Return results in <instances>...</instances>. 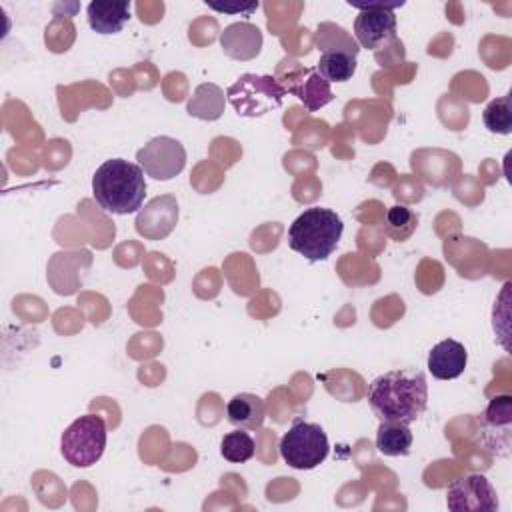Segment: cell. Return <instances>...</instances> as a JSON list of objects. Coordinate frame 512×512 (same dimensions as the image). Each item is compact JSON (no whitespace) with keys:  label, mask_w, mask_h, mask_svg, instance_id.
<instances>
[{"label":"cell","mask_w":512,"mask_h":512,"mask_svg":"<svg viewBox=\"0 0 512 512\" xmlns=\"http://www.w3.org/2000/svg\"><path fill=\"white\" fill-rule=\"evenodd\" d=\"M368 404L380 422L410 426L428 408V382L424 372L398 368L376 376L368 386Z\"/></svg>","instance_id":"6da1fadb"},{"label":"cell","mask_w":512,"mask_h":512,"mask_svg":"<svg viewBox=\"0 0 512 512\" xmlns=\"http://www.w3.org/2000/svg\"><path fill=\"white\" fill-rule=\"evenodd\" d=\"M92 194L98 206L110 214L138 212L146 196L144 170L124 158L106 160L92 176Z\"/></svg>","instance_id":"7a4b0ae2"},{"label":"cell","mask_w":512,"mask_h":512,"mask_svg":"<svg viewBox=\"0 0 512 512\" xmlns=\"http://www.w3.org/2000/svg\"><path fill=\"white\" fill-rule=\"evenodd\" d=\"M342 232V218L334 210L312 206L290 224L288 246L310 262H322L336 250Z\"/></svg>","instance_id":"3957f363"},{"label":"cell","mask_w":512,"mask_h":512,"mask_svg":"<svg viewBox=\"0 0 512 512\" xmlns=\"http://www.w3.org/2000/svg\"><path fill=\"white\" fill-rule=\"evenodd\" d=\"M286 96L284 86L278 78L268 74H252L246 72L236 78L226 90V100L236 110L238 116L256 118L264 116L282 106Z\"/></svg>","instance_id":"277c9868"},{"label":"cell","mask_w":512,"mask_h":512,"mask_svg":"<svg viewBox=\"0 0 512 512\" xmlns=\"http://www.w3.org/2000/svg\"><path fill=\"white\" fill-rule=\"evenodd\" d=\"M106 420L98 414L76 418L60 436V452L74 468L94 466L106 448Z\"/></svg>","instance_id":"5b68a950"},{"label":"cell","mask_w":512,"mask_h":512,"mask_svg":"<svg viewBox=\"0 0 512 512\" xmlns=\"http://www.w3.org/2000/svg\"><path fill=\"white\" fill-rule=\"evenodd\" d=\"M280 458L294 470H312L320 466L328 452V436L320 424L294 420L278 442Z\"/></svg>","instance_id":"8992f818"},{"label":"cell","mask_w":512,"mask_h":512,"mask_svg":"<svg viewBox=\"0 0 512 512\" xmlns=\"http://www.w3.org/2000/svg\"><path fill=\"white\" fill-rule=\"evenodd\" d=\"M352 8H358L360 14L354 20V40L360 48H368L378 54L380 48H388L390 44H402L396 36V16L394 8L404 6V2H368L358 4L348 0Z\"/></svg>","instance_id":"52a82bcc"},{"label":"cell","mask_w":512,"mask_h":512,"mask_svg":"<svg viewBox=\"0 0 512 512\" xmlns=\"http://www.w3.org/2000/svg\"><path fill=\"white\" fill-rule=\"evenodd\" d=\"M136 164L146 176L166 182L178 176L186 166V150L172 136H156L136 152Z\"/></svg>","instance_id":"ba28073f"},{"label":"cell","mask_w":512,"mask_h":512,"mask_svg":"<svg viewBox=\"0 0 512 512\" xmlns=\"http://www.w3.org/2000/svg\"><path fill=\"white\" fill-rule=\"evenodd\" d=\"M446 506L452 512H496L500 502L496 488L484 474H466L448 486Z\"/></svg>","instance_id":"9c48e42d"},{"label":"cell","mask_w":512,"mask_h":512,"mask_svg":"<svg viewBox=\"0 0 512 512\" xmlns=\"http://www.w3.org/2000/svg\"><path fill=\"white\" fill-rule=\"evenodd\" d=\"M480 422V440L496 456H510L512 444V396L498 394L494 396L486 410L478 418Z\"/></svg>","instance_id":"30bf717a"},{"label":"cell","mask_w":512,"mask_h":512,"mask_svg":"<svg viewBox=\"0 0 512 512\" xmlns=\"http://www.w3.org/2000/svg\"><path fill=\"white\" fill-rule=\"evenodd\" d=\"M178 222V202L172 194H162L148 200L136 214L134 226L146 240H164Z\"/></svg>","instance_id":"8fae6325"},{"label":"cell","mask_w":512,"mask_h":512,"mask_svg":"<svg viewBox=\"0 0 512 512\" xmlns=\"http://www.w3.org/2000/svg\"><path fill=\"white\" fill-rule=\"evenodd\" d=\"M282 86L286 92L294 94L310 112H316L334 100L330 82L322 78L316 66L298 68L296 74L286 76V84Z\"/></svg>","instance_id":"7c38bea8"},{"label":"cell","mask_w":512,"mask_h":512,"mask_svg":"<svg viewBox=\"0 0 512 512\" xmlns=\"http://www.w3.org/2000/svg\"><path fill=\"white\" fill-rule=\"evenodd\" d=\"M222 52L232 60H252L262 50V30L250 22H232L220 32Z\"/></svg>","instance_id":"4fadbf2b"},{"label":"cell","mask_w":512,"mask_h":512,"mask_svg":"<svg viewBox=\"0 0 512 512\" xmlns=\"http://www.w3.org/2000/svg\"><path fill=\"white\" fill-rule=\"evenodd\" d=\"M428 370L438 380H454L458 378L466 364H468V352L462 342L446 338L432 346L428 352Z\"/></svg>","instance_id":"5bb4252c"},{"label":"cell","mask_w":512,"mask_h":512,"mask_svg":"<svg viewBox=\"0 0 512 512\" xmlns=\"http://www.w3.org/2000/svg\"><path fill=\"white\" fill-rule=\"evenodd\" d=\"M88 24L98 34H118L130 20V2L96 0L86 6Z\"/></svg>","instance_id":"9a60e30c"},{"label":"cell","mask_w":512,"mask_h":512,"mask_svg":"<svg viewBox=\"0 0 512 512\" xmlns=\"http://www.w3.org/2000/svg\"><path fill=\"white\" fill-rule=\"evenodd\" d=\"M226 416H228V422L236 428L258 430L266 418V404L256 394L240 392L228 400Z\"/></svg>","instance_id":"2e32d148"},{"label":"cell","mask_w":512,"mask_h":512,"mask_svg":"<svg viewBox=\"0 0 512 512\" xmlns=\"http://www.w3.org/2000/svg\"><path fill=\"white\" fill-rule=\"evenodd\" d=\"M224 104H226L224 90L218 84L204 82V84H198L196 90L192 92V96L188 98L186 112L194 118L214 122L222 116Z\"/></svg>","instance_id":"e0dca14e"},{"label":"cell","mask_w":512,"mask_h":512,"mask_svg":"<svg viewBox=\"0 0 512 512\" xmlns=\"http://www.w3.org/2000/svg\"><path fill=\"white\" fill-rule=\"evenodd\" d=\"M412 432L408 424L380 422L376 432V448L384 456H406L412 448Z\"/></svg>","instance_id":"ac0fdd59"},{"label":"cell","mask_w":512,"mask_h":512,"mask_svg":"<svg viewBox=\"0 0 512 512\" xmlns=\"http://www.w3.org/2000/svg\"><path fill=\"white\" fill-rule=\"evenodd\" d=\"M314 44L318 50H322V54L324 52H346L350 56H358V52H360V46L354 40V36L334 22L318 24V30L314 34Z\"/></svg>","instance_id":"d6986e66"},{"label":"cell","mask_w":512,"mask_h":512,"mask_svg":"<svg viewBox=\"0 0 512 512\" xmlns=\"http://www.w3.org/2000/svg\"><path fill=\"white\" fill-rule=\"evenodd\" d=\"M316 68L328 82H346L356 72V56L346 52H324Z\"/></svg>","instance_id":"ffe728a7"},{"label":"cell","mask_w":512,"mask_h":512,"mask_svg":"<svg viewBox=\"0 0 512 512\" xmlns=\"http://www.w3.org/2000/svg\"><path fill=\"white\" fill-rule=\"evenodd\" d=\"M418 226V216L408 206H392L384 218V234L396 242L408 240Z\"/></svg>","instance_id":"44dd1931"},{"label":"cell","mask_w":512,"mask_h":512,"mask_svg":"<svg viewBox=\"0 0 512 512\" xmlns=\"http://www.w3.org/2000/svg\"><path fill=\"white\" fill-rule=\"evenodd\" d=\"M254 452H256L254 438L244 428H238V430H232V432L224 434V438L220 442V454L228 462H234V464L248 462L254 456Z\"/></svg>","instance_id":"7402d4cb"},{"label":"cell","mask_w":512,"mask_h":512,"mask_svg":"<svg viewBox=\"0 0 512 512\" xmlns=\"http://www.w3.org/2000/svg\"><path fill=\"white\" fill-rule=\"evenodd\" d=\"M482 122L488 132L508 136L512 132V112H510V94L494 98L482 112Z\"/></svg>","instance_id":"603a6c76"},{"label":"cell","mask_w":512,"mask_h":512,"mask_svg":"<svg viewBox=\"0 0 512 512\" xmlns=\"http://www.w3.org/2000/svg\"><path fill=\"white\" fill-rule=\"evenodd\" d=\"M206 6L216 10V12H224V14H242V16H250L256 8H258V2H250V4H216V2H208L206 0Z\"/></svg>","instance_id":"cb8c5ba5"}]
</instances>
